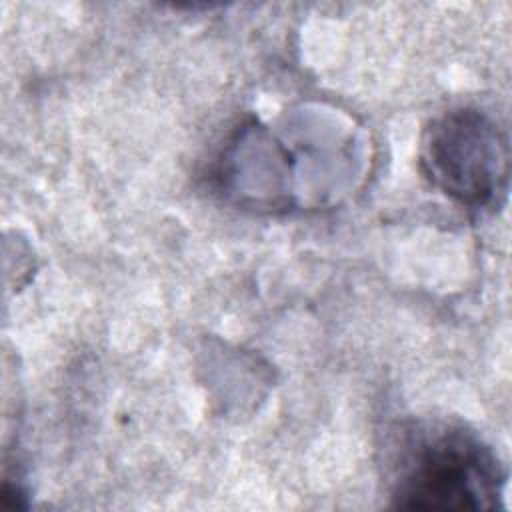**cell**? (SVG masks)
I'll return each instance as SVG.
<instances>
[{
	"label": "cell",
	"instance_id": "cell-2",
	"mask_svg": "<svg viewBox=\"0 0 512 512\" xmlns=\"http://www.w3.org/2000/svg\"><path fill=\"white\" fill-rule=\"evenodd\" d=\"M420 158L432 184L466 208H488L506 190L508 144L480 110L456 108L436 118Z\"/></svg>",
	"mask_w": 512,
	"mask_h": 512
},
{
	"label": "cell",
	"instance_id": "cell-1",
	"mask_svg": "<svg viewBox=\"0 0 512 512\" xmlns=\"http://www.w3.org/2000/svg\"><path fill=\"white\" fill-rule=\"evenodd\" d=\"M504 484L498 456L476 432L432 424L402 442L392 500L404 510H490L500 504Z\"/></svg>",
	"mask_w": 512,
	"mask_h": 512
}]
</instances>
